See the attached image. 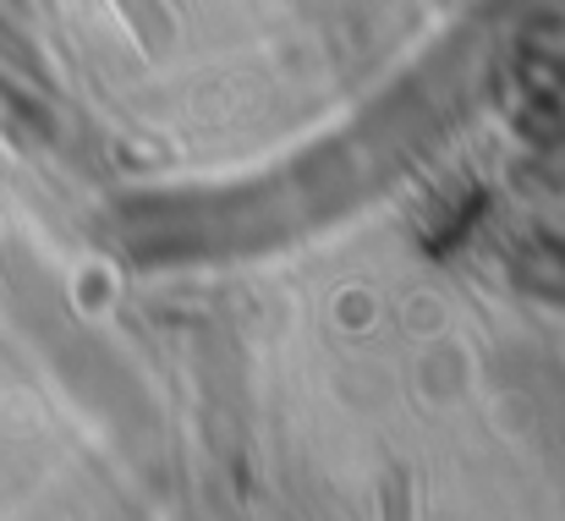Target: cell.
<instances>
[{
    "mask_svg": "<svg viewBox=\"0 0 565 521\" xmlns=\"http://www.w3.org/2000/svg\"><path fill=\"white\" fill-rule=\"evenodd\" d=\"M384 521H412L406 517V478L401 472H390V483H384Z\"/></svg>",
    "mask_w": 565,
    "mask_h": 521,
    "instance_id": "obj_1",
    "label": "cell"
}]
</instances>
